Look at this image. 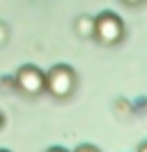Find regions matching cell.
I'll use <instances>...</instances> for the list:
<instances>
[{
	"instance_id": "7a4b0ae2",
	"label": "cell",
	"mask_w": 147,
	"mask_h": 152,
	"mask_svg": "<svg viewBox=\"0 0 147 152\" xmlns=\"http://www.w3.org/2000/svg\"><path fill=\"white\" fill-rule=\"evenodd\" d=\"M122 21L115 14H101L99 19H94V35L99 37V42L103 44H115L122 39Z\"/></svg>"
},
{
	"instance_id": "6da1fadb",
	"label": "cell",
	"mask_w": 147,
	"mask_h": 152,
	"mask_svg": "<svg viewBox=\"0 0 147 152\" xmlns=\"http://www.w3.org/2000/svg\"><path fill=\"white\" fill-rule=\"evenodd\" d=\"M74 86H76V76L67 65H57L53 67L48 76H46V88L53 97H69Z\"/></svg>"
},
{
	"instance_id": "3957f363",
	"label": "cell",
	"mask_w": 147,
	"mask_h": 152,
	"mask_svg": "<svg viewBox=\"0 0 147 152\" xmlns=\"http://www.w3.org/2000/svg\"><path fill=\"white\" fill-rule=\"evenodd\" d=\"M16 86L21 92H25V95H39L41 90L46 88V76L32 65H25L18 69L16 74Z\"/></svg>"
},
{
	"instance_id": "ba28073f",
	"label": "cell",
	"mask_w": 147,
	"mask_h": 152,
	"mask_svg": "<svg viewBox=\"0 0 147 152\" xmlns=\"http://www.w3.org/2000/svg\"><path fill=\"white\" fill-rule=\"evenodd\" d=\"M140 152H147V145H143V148H140Z\"/></svg>"
},
{
	"instance_id": "9c48e42d",
	"label": "cell",
	"mask_w": 147,
	"mask_h": 152,
	"mask_svg": "<svg viewBox=\"0 0 147 152\" xmlns=\"http://www.w3.org/2000/svg\"><path fill=\"white\" fill-rule=\"evenodd\" d=\"M0 152H7V150H0Z\"/></svg>"
},
{
	"instance_id": "277c9868",
	"label": "cell",
	"mask_w": 147,
	"mask_h": 152,
	"mask_svg": "<svg viewBox=\"0 0 147 152\" xmlns=\"http://www.w3.org/2000/svg\"><path fill=\"white\" fill-rule=\"evenodd\" d=\"M78 32L81 35H94V21L87 19V16H83V19H78Z\"/></svg>"
},
{
	"instance_id": "52a82bcc",
	"label": "cell",
	"mask_w": 147,
	"mask_h": 152,
	"mask_svg": "<svg viewBox=\"0 0 147 152\" xmlns=\"http://www.w3.org/2000/svg\"><path fill=\"white\" fill-rule=\"evenodd\" d=\"M48 152H64V150H60V148H53V150H48Z\"/></svg>"
},
{
	"instance_id": "5b68a950",
	"label": "cell",
	"mask_w": 147,
	"mask_h": 152,
	"mask_svg": "<svg viewBox=\"0 0 147 152\" xmlns=\"http://www.w3.org/2000/svg\"><path fill=\"white\" fill-rule=\"evenodd\" d=\"M76 152H99V150H94L92 145H83V148H78Z\"/></svg>"
},
{
	"instance_id": "8992f818",
	"label": "cell",
	"mask_w": 147,
	"mask_h": 152,
	"mask_svg": "<svg viewBox=\"0 0 147 152\" xmlns=\"http://www.w3.org/2000/svg\"><path fill=\"white\" fill-rule=\"evenodd\" d=\"M124 2H129V5H136V2H140V0H124Z\"/></svg>"
}]
</instances>
